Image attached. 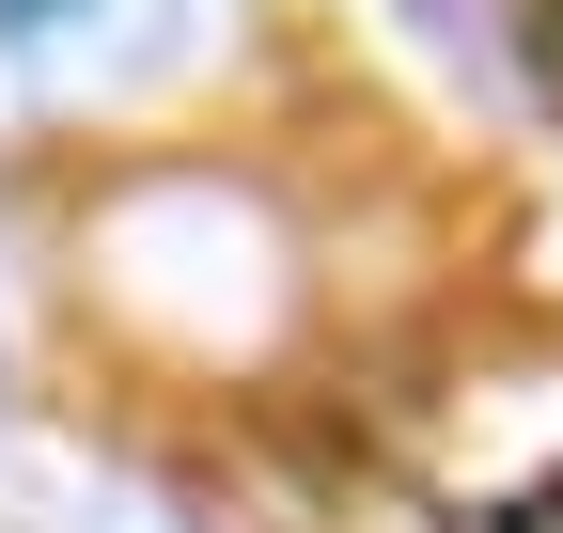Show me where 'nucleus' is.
<instances>
[{
  "label": "nucleus",
  "instance_id": "nucleus-1",
  "mask_svg": "<svg viewBox=\"0 0 563 533\" xmlns=\"http://www.w3.org/2000/svg\"><path fill=\"white\" fill-rule=\"evenodd\" d=\"M0 17H47V0H0Z\"/></svg>",
  "mask_w": 563,
  "mask_h": 533
}]
</instances>
